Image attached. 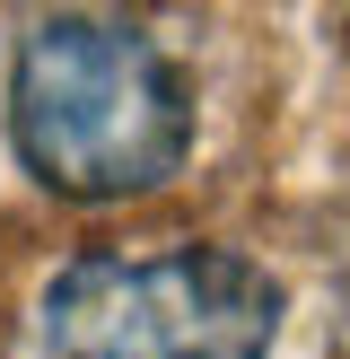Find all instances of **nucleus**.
<instances>
[{
	"mask_svg": "<svg viewBox=\"0 0 350 359\" xmlns=\"http://www.w3.org/2000/svg\"><path fill=\"white\" fill-rule=\"evenodd\" d=\"M9 140L62 202H122L184 167L192 97L122 18H44L9 70Z\"/></svg>",
	"mask_w": 350,
	"mask_h": 359,
	"instance_id": "obj_1",
	"label": "nucleus"
},
{
	"mask_svg": "<svg viewBox=\"0 0 350 359\" xmlns=\"http://www.w3.org/2000/svg\"><path fill=\"white\" fill-rule=\"evenodd\" d=\"M280 290L227 245L79 255L44 298V359H272Z\"/></svg>",
	"mask_w": 350,
	"mask_h": 359,
	"instance_id": "obj_2",
	"label": "nucleus"
}]
</instances>
